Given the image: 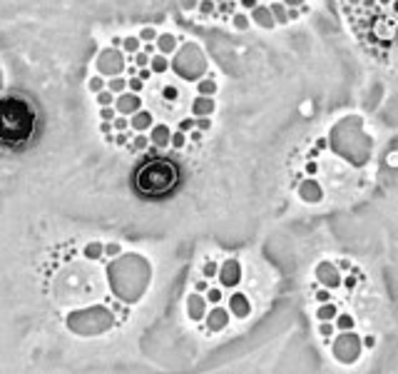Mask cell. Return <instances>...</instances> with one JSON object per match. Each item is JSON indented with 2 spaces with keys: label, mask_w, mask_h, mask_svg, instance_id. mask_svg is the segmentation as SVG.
Masks as SVG:
<instances>
[{
  "label": "cell",
  "mask_w": 398,
  "mask_h": 374,
  "mask_svg": "<svg viewBox=\"0 0 398 374\" xmlns=\"http://www.w3.org/2000/svg\"><path fill=\"white\" fill-rule=\"evenodd\" d=\"M239 5H242L244 10H254V8L259 5V0H239Z\"/></svg>",
  "instance_id": "cell-48"
},
{
  "label": "cell",
  "mask_w": 398,
  "mask_h": 374,
  "mask_svg": "<svg viewBox=\"0 0 398 374\" xmlns=\"http://www.w3.org/2000/svg\"><path fill=\"white\" fill-rule=\"evenodd\" d=\"M204 297H207V302H209V304H219V302L224 299V292H222L219 287H209V290L204 292Z\"/></svg>",
  "instance_id": "cell-28"
},
{
  "label": "cell",
  "mask_w": 398,
  "mask_h": 374,
  "mask_svg": "<svg viewBox=\"0 0 398 374\" xmlns=\"http://www.w3.org/2000/svg\"><path fill=\"white\" fill-rule=\"evenodd\" d=\"M333 324H336V329H341V332H353V327H356L351 314H336Z\"/></svg>",
  "instance_id": "cell-21"
},
{
  "label": "cell",
  "mask_w": 398,
  "mask_h": 374,
  "mask_svg": "<svg viewBox=\"0 0 398 374\" xmlns=\"http://www.w3.org/2000/svg\"><path fill=\"white\" fill-rule=\"evenodd\" d=\"M329 299H331L329 290H316V302H329Z\"/></svg>",
  "instance_id": "cell-46"
},
{
  "label": "cell",
  "mask_w": 398,
  "mask_h": 374,
  "mask_svg": "<svg viewBox=\"0 0 398 374\" xmlns=\"http://www.w3.org/2000/svg\"><path fill=\"white\" fill-rule=\"evenodd\" d=\"M333 329H336V324H331V319H324V322L319 324V334H321L324 339H329V337H331Z\"/></svg>",
  "instance_id": "cell-36"
},
{
  "label": "cell",
  "mask_w": 398,
  "mask_h": 374,
  "mask_svg": "<svg viewBox=\"0 0 398 374\" xmlns=\"http://www.w3.org/2000/svg\"><path fill=\"white\" fill-rule=\"evenodd\" d=\"M284 3H286L289 8H301V5H304L306 0H284Z\"/></svg>",
  "instance_id": "cell-55"
},
{
  "label": "cell",
  "mask_w": 398,
  "mask_h": 374,
  "mask_svg": "<svg viewBox=\"0 0 398 374\" xmlns=\"http://www.w3.org/2000/svg\"><path fill=\"white\" fill-rule=\"evenodd\" d=\"M107 87H110L115 95H122L125 90H130V80H127V77H122V75H115V77H110V80H107Z\"/></svg>",
  "instance_id": "cell-18"
},
{
  "label": "cell",
  "mask_w": 398,
  "mask_h": 374,
  "mask_svg": "<svg viewBox=\"0 0 398 374\" xmlns=\"http://www.w3.org/2000/svg\"><path fill=\"white\" fill-rule=\"evenodd\" d=\"M152 125H154V117L149 110H137L134 115H130V128L134 133H147L152 130Z\"/></svg>",
  "instance_id": "cell-11"
},
{
  "label": "cell",
  "mask_w": 398,
  "mask_h": 374,
  "mask_svg": "<svg viewBox=\"0 0 398 374\" xmlns=\"http://www.w3.org/2000/svg\"><path fill=\"white\" fill-rule=\"evenodd\" d=\"M97 73L100 75H107V77H115V75H122L125 70V58L117 48H107L97 55Z\"/></svg>",
  "instance_id": "cell-3"
},
{
  "label": "cell",
  "mask_w": 398,
  "mask_h": 374,
  "mask_svg": "<svg viewBox=\"0 0 398 374\" xmlns=\"http://www.w3.org/2000/svg\"><path fill=\"white\" fill-rule=\"evenodd\" d=\"M338 270H341V272H351V270H353V265H351L348 260H341V262H338Z\"/></svg>",
  "instance_id": "cell-51"
},
{
  "label": "cell",
  "mask_w": 398,
  "mask_h": 374,
  "mask_svg": "<svg viewBox=\"0 0 398 374\" xmlns=\"http://www.w3.org/2000/svg\"><path fill=\"white\" fill-rule=\"evenodd\" d=\"M149 140H152V145L164 148V145H169V143H172V130H169L167 125H152V130H149Z\"/></svg>",
  "instance_id": "cell-14"
},
{
  "label": "cell",
  "mask_w": 398,
  "mask_h": 374,
  "mask_svg": "<svg viewBox=\"0 0 398 374\" xmlns=\"http://www.w3.org/2000/svg\"><path fill=\"white\" fill-rule=\"evenodd\" d=\"M112 130H115V125H112L110 120H102V122H100V133H102V135H112Z\"/></svg>",
  "instance_id": "cell-42"
},
{
  "label": "cell",
  "mask_w": 398,
  "mask_h": 374,
  "mask_svg": "<svg viewBox=\"0 0 398 374\" xmlns=\"http://www.w3.org/2000/svg\"><path fill=\"white\" fill-rule=\"evenodd\" d=\"M149 60H152V55H147L144 50H137L132 55V63L137 68H149Z\"/></svg>",
  "instance_id": "cell-29"
},
{
  "label": "cell",
  "mask_w": 398,
  "mask_h": 374,
  "mask_svg": "<svg viewBox=\"0 0 398 374\" xmlns=\"http://www.w3.org/2000/svg\"><path fill=\"white\" fill-rule=\"evenodd\" d=\"M122 48H125V53L134 55L137 50H142V40H139V38H134V35H130V38H125V40H122Z\"/></svg>",
  "instance_id": "cell-25"
},
{
  "label": "cell",
  "mask_w": 398,
  "mask_h": 374,
  "mask_svg": "<svg viewBox=\"0 0 398 374\" xmlns=\"http://www.w3.org/2000/svg\"><path fill=\"white\" fill-rule=\"evenodd\" d=\"M249 23H252V18H249L247 13H242V10H237V13L232 15V25H234L237 30H247Z\"/></svg>",
  "instance_id": "cell-23"
},
{
  "label": "cell",
  "mask_w": 398,
  "mask_h": 374,
  "mask_svg": "<svg viewBox=\"0 0 398 374\" xmlns=\"http://www.w3.org/2000/svg\"><path fill=\"white\" fill-rule=\"evenodd\" d=\"M87 87H90V92H100V90H105L107 87V82H105V77L102 75H95V77H90V82H87Z\"/></svg>",
  "instance_id": "cell-27"
},
{
  "label": "cell",
  "mask_w": 398,
  "mask_h": 374,
  "mask_svg": "<svg viewBox=\"0 0 398 374\" xmlns=\"http://www.w3.org/2000/svg\"><path fill=\"white\" fill-rule=\"evenodd\" d=\"M112 125H115V133H127L130 120H127V115H117V117L112 120Z\"/></svg>",
  "instance_id": "cell-35"
},
{
  "label": "cell",
  "mask_w": 398,
  "mask_h": 374,
  "mask_svg": "<svg viewBox=\"0 0 398 374\" xmlns=\"http://www.w3.org/2000/svg\"><path fill=\"white\" fill-rule=\"evenodd\" d=\"M192 140H194V143L202 140V130H199V128H197V133H192Z\"/></svg>",
  "instance_id": "cell-57"
},
{
  "label": "cell",
  "mask_w": 398,
  "mask_h": 374,
  "mask_svg": "<svg viewBox=\"0 0 398 374\" xmlns=\"http://www.w3.org/2000/svg\"><path fill=\"white\" fill-rule=\"evenodd\" d=\"M174 73L184 80H202V73H207V58L202 55L194 43H187L177 55H174V63H172Z\"/></svg>",
  "instance_id": "cell-2"
},
{
  "label": "cell",
  "mask_w": 398,
  "mask_h": 374,
  "mask_svg": "<svg viewBox=\"0 0 398 374\" xmlns=\"http://www.w3.org/2000/svg\"><path fill=\"white\" fill-rule=\"evenodd\" d=\"M299 195H301L304 202H319V200L324 197V190H321V185H319L316 180H306V182L299 187Z\"/></svg>",
  "instance_id": "cell-13"
},
{
  "label": "cell",
  "mask_w": 398,
  "mask_h": 374,
  "mask_svg": "<svg viewBox=\"0 0 398 374\" xmlns=\"http://www.w3.org/2000/svg\"><path fill=\"white\" fill-rule=\"evenodd\" d=\"M115 107H117V112L120 115H134L137 110H142V97H139V92H132V90H125L122 95H117L115 97Z\"/></svg>",
  "instance_id": "cell-4"
},
{
  "label": "cell",
  "mask_w": 398,
  "mask_h": 374,
  "mask_svg": "<svg viewBox=\"0 0 398 374\" xmlns=\"http://www.w3.org/2000/svg\"><path fill=\"white\" fill-rule=\"evenodd\" d=\"M242 280V265L237 260H227L222 267H219V282L224 287H237Z\"/></svg>",
  "instance_id": "cell-5"
},
{
  "label": "cell",
  "mask_w": 398,
  "mask_h": 374,
  "mask_svg": "<svg viewBox=\"0 0 398 374\" xmlns=\"http://www.w3.org/2000/svg\"><path fill=\"white\" fill-rule=\"evenodd\" d=\"M102 255H105V244H100V242L85 244V257H87V260H100Z\"/></svg>",
  "instance_id": "cell-22"
},
{
  "label": "cell",
  "mask_w": 398,
  "mask_h": 374,
  "mask_svg": "<svg viewBox=\"0 0 398 374\" xmlns=\"http://www.w3.org/2000/svg\"><path fill=\"white\" fill-rule=\"evenodd\" d=\"M35 115L33 107L20 97H3L0 100V145L18 148L25 145L33 135Z\"/></svg>",
  "instance_id": "cell-1"
},
{
  "label": "cell",
  "mask_w": 398,
  "mask_h": 374,
  "mask_svg": "<svg viewBox=\"0 0 398 374\" xmlns=\"http://www.w3.org/2000/svg\"><path fill=\"white\" fill-rule=\"evenodd\" d=\"M207 297L202 295V292H192L189 297H187V314H189V319H194V322H202L204 317H207Z\"/></svg>",
  "instance_id": "cell-8"
},
{
  "label": "cell",
  "mask_w": 398,
  "mask_h": 374,
  "mask_svg": "<svg viewBox=\"0 0 398 374\" xmlns=\"http://www.w3.org/2000/svg\"><path fill=\"white\" fill-rule=\"evenodd\" d=\"M127 143H130V135H127V133H117V135H115V145L125 148Z\"/></svg>",
  "instance_id": "cell-43"
},
{
  "label": "cell",
  "mask_w": 398,
  "mask_h": 374,
  "mask_svg": "<svg viewBox=\"0 0 398 374\" xmlns=\"http://www.w3.org/2000/svg\"><path fill=\"white\" fill-rule=\"evenodd\" d=\"M172 148H177V150H182L184 145H187V133L184 130H177V133H172V143H169Z\"/></svg>",
  "instance_id": "cell-31"
},
{
  "label": "cell",
  "mask_w": 398,
  "mask_h": 374,
  "mask_svg": "<svg viewBox=\"0 0 398 374\" xmlns=\"http://www.w3.org/2000/svg\"><path fill=\"white\" fill-rule=\"evenodd\" d=\"M202 275H204L207 280L219 277V265H217V262H204V265H202Z\"/></svg>",
  "instance_id": "cell-30"
},
{
  "label": "cell",
  "mask_w": 398,
  "mask_h": 374,
  "mask_svg": "<svg viewBox=\"0 0 398 374\" xmlns=\"http://www.w3.org/2000/svg\"><path fill=\"white\" fill-rule=\"evenodd\" d=\"M149 68L154 70V75H162L169 70V60H167V55H162V53H154L152 55V60H149Z\"/></svg>",
  "instance_id": "cell-17"
},
{
  "label": "cell",
  "mask_w": 398,
  "mask_h": 374,
  "mask_svg": "<svg viewBox=\"0 0 398 374\" xmlns=\"http://www.w3.org/2000/svg\"><path fill=\"white\" fill-rule=\"evenodd\" d=\"M207 290H209V285H207V277H204V280H197V282H194V292H202V295H204Z\"/></svg>",
  "instance_id": "cell-45"
},
{
  "label": "cell",
  "mask_w": 398,
  "mask_h": 374,
  "mask_svg": "<svg viewBox=\"0 0 398 374\" xmlns=\"http://www.w3.org/2000/svg\"><path fill=\"white\" fill-rule=\"evenodd\" d=\"M229 312H232L234 317L244 319V317L252 314V304H249V299L244 297L242 292H234V295L229 297Z\"/></svg>",
  "instance_id": "cell-9"
},
{
  "label": "cell",
  "mask_w": 398,
  "mask_h": 374,
  "mask_svg": "<svg viewBox=\"0 0 398 374\" xmlns=\"http://www.w3.org/2000/svg\"><path fill=\"white\" fill-rule=\"evenodd\" d=\"M112 48H122V38H112Z\"/></svg>",
  "instance_id": "cell-56"
},
{
  "label": "cell",
  "mask_w": 398,
  "mask_h": 374,
  "mask_svg": "<svg viewBox=\"0 0 398 374\" xmlns=\"http://www.w3.org/2000/svg\"><path fill=\"white\" fill-rule=\"evenodd\" d=\"M316 280L319 282H324L329 290H336V287H341V275H338V265L333 267L331 262H321L319 267H316Z\"/></svg>",
  "instance_id": "cell-7"
},
{
  "label": "cell",
  "mask_w": 398,
  "mask_h": 374,
  "mask_svg": "<svg viewBox=\"0 0 398 374\" xmlns=\"http://www.w3.org/2000/svg\"><path fill=\"white\" fill-rule=\"evenodd\" d=\"M182 10H197L199 8V0H179Z\"/></svg>",
  "instance_id": "cell-44"
},
{
  "label": "cell",
  "mask_w": 398,
  "mask_h": 374,
  "mask_svg": "<svg viewBox=\"0 0 398 374\" xmlns=\"http://www.w3.org/2000/svg\"><path fill=\"white\" fill-rule=\"evenodd\" d=\"M197 128L202 130V133L212 130V120H209V115H202V117H197Z\"/></svg>",
  "instance_id": "cell-41"
},
{
  "label": "cell",
  "mask_w": 398,
  "mask_h": 374,
  "mask_svg": "<svg viewBox=\"0 0 398 374\" xmlns=\"http://www.w3.org/2000/svg\"><path fill=\"white\" fill-rule=\"evenodd\" d=\"M199 18H212L217 13V3L214 0H199Z\"/></svg>",
  "instance_id": "cell-24"
},
{
  "label": "cell",
  "mask_w": 398,
  "mask_h": 374,
  "mask_svg": "<svg viewBox=\"0 0 398 374\" xmlns=\"http://www.w3.org/2000/svg\"><path fill=\"white\" fill-rule=\"evenodd\" d=\"M139 40H142V43H154V40H157V30H154L152 25L142 28V30H139Z\"/></svg>",
  "instance_id": "cell-33"
},
{
  "label": "cell",
  "mask_w": 398,
  "mask_h": 374,
  "mask_svg": "<svg viewBox=\"0 0 398 374\" xmlns=\"http://www.w3.org/2000/svg\"><path fill=\"white\" fill-rule=\"evenodd\" d=\"M189 107H192V115H194V117H202V115H212L214 107H217V102H214V97H209V95H197Z\"/></svg>",
  "instance_id": "cell-12"
},
{
  "label": "cell",
  "mask_w": 398,
  "mask_h": 374,
  "mask_svg": "<svg viewBox=\"0 0 398 374\" xmlns=\"http://www.w3.org/2000/svg\"><path fill=\"white\" fill-rule=\"evenodd\" d=\"M336 314H338V309H336V304H329V302H321V307L316 309V319L319 322H324V319H336Z\"/></svg>",
  "instance_id": "cell-20"
},
{
  "label": "cell",
  "mask_w": 398,
  "mask_h": 374,
  "mask_svg": "<svg viewBox=\"0 0 398 374\" xmlns=\"http://www.w3.org/2000/svg\"><path fill=\"white\" fill-rule=\"evenodd\" d=\"M343 285H346L348 290H353V287H356V275H353V277H346V280H343Z\"/></svg>",
  "instance_id": "cell-54"
},
{
  "label": "cell",
  "mask_w": 398,
  "mask_h": 374,
  "mask_svg": "<svg viewBox=\"0 0 398 374\" xmlns=\"http://www.w3.org/2000/svg\"><path fill=\"white\" fill-rule=\"evenodd\" d=\"M363 347H368V349H371V347H376V337H373V334L363 337Z\"/></svg>",
  "instance_id": "cell-52"
},
{
  "label": "cell",
  "mask_w": 398,
  "mask_h": 374,
  "mask_svg": "<svg viewBox=\"0 0 398 374\" xmlns=\"http://www.w3.org/2000/svg\"><path fill=\"white\" fill-rule=\"evenodd\" d=\"M217 87H219V85H217L212 77H202V80H197V95H209V97H214Z\"/></svg>",
  "instance_id": "cell-19"
},
{
  "label": "cell",
  "mask_w": 398,
  "mask_h": 374,
  "mask_svg": "<svg viewBox=\"0 0 398 374\" xmlns=\"http://www.w3.org/2000/svg\"><path fill=\"white\" fill-rule=\"evenodd\" d=\"M194 128H197V117H182V120H179V130L192 133Z\"/></svg>",
  "instance_id": "cell-38"
},
{
  "label": "cell",
  "mask_w": 398,
  "mask_h": 374,
  "mask_svg": "<svg viewBox=\"0 0 398 374\" xmlns=\"http://www.w3.org/2000/svg\"><path fill=\"white\" fill-rule=\"evenodd\" d=\"M157 50L162 53V55H172L174 50H177V38L172 35V33H162V35H157Z\"/></svg>",
  "instance_id": "cell-15"
},
{
  "label": "cell",
  "mask_w": 398,
  "mask_h": 374,
  "mask_svg": "<svg viewBox=\"0 0 398 374\" xmlns=\"http://www.w3.org/2000/svg\"><path fill=\"white\" fill-rule=\"evenodd\" d=\"M271 8V13H274V18H276V25H286L289 23V5L286 3H271L269 5Z\"/></svg>",
  "instance_id": "cell-16"
},
{
  "label": "cell",
  "mask_w": 398,
  "mask_h": 374,
  "mask_svg": "<svg viewBox=\"0 0 398 374\" xmlns=\"http://www.w3.org/2000/svg\"><path fill=\"white\" fill-rule=\"evenodd\" d=\"M229 314H232V312H229L227 307H212V309L207 312V317H204L209 332H222V329L229 324Z\"/></svg>",
  "instance_id": "cell-6"
},
{
  "label": "cell",
  "mask_w": 398,
  "mask_h": 374,
  "mask_svg": "<svg viewBox=\"0 0 398 374\" xmlns=\"http://www.w3.org/2000/svg\"><path fill=\"white\" fill-rule=\"evenodd\" d=\"M316 172H319V162H309V165H306V175H311V177H314Z\"/></svg>",
  "instance_id": "cell-50"
},
{
  "label": "cell",
  "mask_w": 398,
  "mask_h": 374,
  "mask_svg": "<svg viewBox=\"0 0 398 374\" xmlns=\"http://www.w3.org/2000/svg\"><path fill=\"white\" fill-rule=\"evenodd\" d=\"M117 115H120V112H117L115 105H102V107H100V117H102V120H110V122H112Z\"/></svg>",
  "instance_id": "cell-34"
},
{
  "label": "cell",
  "mask_w": 398,
  "mask_h": 374,
  "mask_svg": "<svg viewBox=\"0 0 398 374\" xmlns=\"http://www.w3.org/2000/svg\"><path fill=\"white\" fill-rule=\"evenodd\" d=\"M142 50H144L147 55H154V53H159V50H157V43H144V45H142Z\"/></svg>",
  "instance_id": "cell-47"
},
{
  "label": "cell",
  "mask_w": 398,
  "mask_h": 374,
  "mask_svg": "<svg viewBox=\"0 0 398 374\" xmlns=\"http://www.w3.org/2000/svg\"><path fill=\"white\" fill-rule=\"evenodd\" d=\"M162 95H164V100H169V102H174V100L179 97V90H177L174 85H164V90H162Z\"/></svg>",
  "instance_id": "cell-37"
},
{
  "label": "cell",
  "mask_w": 398,
  "mask_h": 374,
  "mask_svg": "<svg viewBox=\"0 0 398 374\" xmlns=\"http://www.w3.org/2000/svg\"><path fill=\"white\" fill-rule=\"evenodd\" d=\"M252 20H254L259 28H266V30L276 25V18H274L271 8H269V5H264V3H259V5L252 10Z\"/></svg>",
  "instance_id": "cell-10"
},
{
  "label": "cell",
  "mask_w": 398,
  "mask_h": 374,
  "mask_svg": "<svg viewBox=\"0 0 398 374\" xmlns=\"http://www.w3.org/2000/svg\"><path fill=\"white\" fill-rule=\"evenodd\" d=\"M130 90H132V92H142V90H144V80H142L139 75L130 77Z\"/></svg>",
  "instance_id": "cell-39"
},
{
  "label": "cell",
  "mask_w": 398,
  "mask_h": 374,
  "mask_svg": "<svg viewBox=\"0 0 398 374\" xmlns=\"http://www.w3.org/2000/svg\"><path fill=\"white\" fill-rule=\"evenodd\" d=\"M326 148V140H324V138H321V140H316V150H324Z\"/></svg>",
  "instance_id": "cell-58"
},
{
  "label": "cell",
  "mask_w": 398,
  "mask_h": 374,
  "mask_svg": "<svg viewBox=\"0 0 398 374\" xmlns=\"http://www.w3.org/2000/svg\"><path fill=\"white\" fill-rule=\"evenodd\" d=\"M139 77H142V80H149V77H152V75H154V70H152V68H139Z\"/></svg>",
  "instance_id": "cell-49"
},
{
  "label": "cell",
  "mask_w": 398,
  "mask_h": 374,
  "mask_svg": "<svg viewBox=\"0 0 398 374\" xmlns=\"http://www.w3.org/2000/svg\"><path fill=\"white\" fill-rule=\"evenodd\" d=\"M147 145H152V140H149L144 133H137V135H134V140H132V150L139 152V150H144Z\"/></svg>",
  "instance_id": "cell-32"
},
{
  "label": "cell",
  "mask_w": 398,
  "mask_h": 374,
  "mask_svg": "<svg viewBox=\"0 0 398 374\" xmlns=\"http://www.w3.org/2000/svg\"><path fill=\"white\" fill-rule=\"evenodd\" d=\"M120 252H122V247H120L117 242H107V244H105V255H110V257H117Z\"/></svg>",
  "instance_id": "cell-40"
},
{
  "label": "cell",
  "mask_w": 398,
  "mask_h": 374,
  "mask_svg": "<svg viewBox=\"0 0 398 374\" xmlns=\"http://www.w3.org/2000/svg\"><path fill=\"white\" fill-rule=\"evenodd\" d=\"M299 15H301V10H299V8H289V20H296Z\"/></svg>",
  "instance_id": "cell-53"
},
{
  "label": "cell",
  "mask_w": 398,
  "mask_h": 374,
  "mask_svg": "<svg viewBox=\"0 0 398 374\" xmlns=\"http://www.w3.org/2000/svg\"><path fill=\"white\" fill-rule=\"evenodd\" d=\"M115 92L110 90V87H105V90H100L97 92V105H115Z\"/></svg>",
  "instance_id": "cell-26"
}]
</instances>
